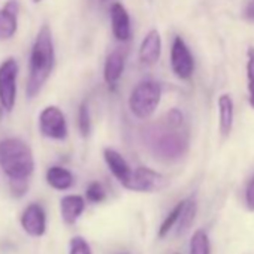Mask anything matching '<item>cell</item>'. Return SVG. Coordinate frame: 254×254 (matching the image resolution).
<instances>
[{
  "instance_id": "obj_1",
  "label": "cell",
  "mask_w": 254,
  "mask_h": 254,
  "mask_svg": "<svg viewBox=\"0 0 254 254\" xmlns=\"http://www.w3.org/2000/svg\"><path fill=\"white\" fill-rule=\"evenodd\" d=\"M147 139L153 151L165 159L181 157L189 147V133L184 115L180 109H171L162 123L147 132Z\"/></svg>"
},
{
  "instance_id": "obj_2",
  "label": "cell",
  "mask_w": 254,
  "mask_h": 254,
  "mask_svg": "<svg viewBox=\"0 0 254 254\" xmlns=\"http://www.w3.org/2000/svg\"><path fill=\"white\" fill-rule=\"evenodd\" d=\"M56 63V54H54V44H53V35L48 24H44L35 39L32 54H30V63H29V78H27V87L26 94L29 99H33L39 94L42 87L45 85L47 79L50 78Z\"/></svg>"
},
{
  "instance_id": "obj_3",
  "label": "cell",
  "mask_w": 254,
  "mask_h": 254,
  "mask_svg": "<svg viewBox=\"0 0 254 254\" xmlns=\"http://www.w3.org/2000/svg\"><path fill=\"white\" fill-rule=\"evenodd\" d=\"M0 168L9 180H29L35 171L30 147L18 138L0 141Z\"/></svg>"
},
{
  "instance_id": "obj_4",
  "label": "cell",
  "mask_w": 254,
  "mask_h": 254,
  "mask_svg": "<svg viewBox=\"0 0 254 254\" xmlns=\"http://www.w3.org/2000/svg\"><path fill=\"white\" fill-rule=\"evenodd\" d=\"M162 99V87L156 81L145 79L141 81L130 93L129 97V108L132 114L139 120L150 118L157 106L160 105Z\"/></svg>"
},
{
  "instance_id": "obj_5",
  "label": "cell",
  "mask_w": 254,
  "mask_h": 254,
  "mask_svg": "<svg viewBox=\"0 0 254 254\" xmlns=\"http://www.w3.org/2000/svg\"><path fill=\"white\" fill-rule=\"evenodd\" d=\"M18 64L15 59H6L0 64V103L6 111H12L17 97Z\"/></svg>"
},
{
  "instance_id": "obj_6",
  "label": "cell",
  "mask_w": 254,
  "mask_h": 254,
  "mask_svg": "<svg viewBox=\"0 0 254 254\" xmlns=\"http://www.w3.org/2000/svg\"><path fill=\"white\" fill-rule=\"evenodd\" d=\"M39 130L50 139L64 141L67 138V123L60 108L47 106L39 114Z\"/></svg>"
},
{
  "instance_id": "obj_7",
  "label": "cell",
  "mask_w": 254,
  "mask_h": 254,
  "mask_svg": "<svg viewBox=\"0 0 254 254\" xmlns=\"http://www.w3.org/2000/svg\"><path fill=\"white\" fill-rule=\"evenodd\" d=\"M171 67L177 78L189 81L194 72V59L181 36H177L171 48Z\"/></svg>"
},
{
  "instance_id": "obj_8",
  "label": "cell",
  "mask_w": 254,
  "mask_h": 254,
  "mask_svg": "<svg viewBox=\"0 0 254 254\" xmlns=\"http://www.w3.org/2000/svg\"><path fill=\"white\" fill-rule=\"evenodd\" d=\"M168 184V180L150 169V168H136L133 169V174L124 187L127 190H132V191H139V193H153V191H159L162 190L165 186Z\"/></svg>"
},
{
  "instance_id": "obj_9",
  "label": "cell",
  "mask_w": 254,
  "mask_h": 254,
  "mask_svg": "<svg viewBox=\"0 0 254 254\" xmlns=\"http://www.w3.org/2000/svg\"><path fill=\"white\" fill-rule=\"evenodd\" d=\"M21 226L27 235L35 238L42 236L47 230V217L44 208L38 203H30L21 215Z\"/></svg>"
},
{
  "instance_id": "obj_10",
  "label": "cell",
  "mask_w": 254,
  "mask_h": 254,
  "mask_svg": "<svg viewBox=\"0 0 254 254\" xmlns=\"http://www.w3.org/2000/svg\"><path fill=\"white\" fill-rule=\"evenodd\" d=\"M111 26H112V33L117 41H121V42L129 41L132 35L130 17L127 9L118 2L112 3L111 6Z\"/></svg>"
},
{
  "instance_id": "obj_11",
  "label": "cell",
  "mask_w": 254,
  "mask_h": 254,
  "mask_svg": "<svg viewBox=\"0 0 254 254\" xmlns=\"http://www.w3.org/2000/svg\"><path fill=\"white\" fill-rule=\"evenodd\" d=\"M103 159L109 168V171L112 172V175L120 181V184H123V187L129 183L132 174H133V169L129 166V163L126 162V159L117 153L115 150L112 148H105L103 151Z\"/></svg>"
},
{
  "instance_id": "obj_12",
  "label": "cell",
  "mask_w": 254,
  "mask_h": 254,
  "mask_svg": "<svg viewBox=\"0 0 254 254\" xmlns=\"http://www.w3.org/2000/svg\"><path fill=\"white\" fill-rule=\"evenodd\" d=\"M18 3L15 0L9 2L0 9V41L11 39L18 27Z\"/></svg>"
},
{
  "instance_id": "obj_13",
  "label": "cell",
  "mask_w": 254,
  "mask_h": 254,
  "mask_svg": "<svg viewBox=\"0 0 254 254\" xmlns=\"http://www.w3.org/2000/svg\"><path fill=\"white\" fill-rule=\"evenodd\" d=\"M160 54H162V38L160 33L156 29H153L145 35L139 47V60L141 63L151 66L159 62Z\"/></svg>"
},
{
  "instance_id": "obj_14",
  "label": "cell",
  "mask_w": 254,
  "mask_h": 254,
  "mask_svg": "<svg viewBox=\"0 0 254 254\" xmlns=\"http://www.w3.org/2000/svg\"><path fill=\"white\" fill-rule=\"evenodd\" d=\"M124 64H126V53L118 50H114L105 62V67H103V78L105 82L108 84V87H115V84L118 82V79L123 75L124 70Z\"/></svg>"
},
{
  "instance_id": "obj_15",
  "label": "cell",
  "mask_w": 254,
  "mask_h": 254,
  "mask_svg": "<svg viewBox=\"0 0 254 254\" xmlns=\"http://www.w3.org/2000/svg\"><path fill=\"white\" fill-rule=\"evenodd\" d=\"M84 208H85L84 197H81L78 194L64 196L60 202V212H62L63 221L66 224H73L84 212Z\"/></svg>"
},
{
  "instance_id": "obj_16",
  "label": "cell",
  "mask_w": 254,
  "mask_h": 254,
  "mask_svg": "<svg viewBox=\"0 0 254 254\" xmlns=\"http://www.w3.org/2000/svg\"><path fill=\"white\" fill-rule=\"evenodd\" d=\"M218 114H220V133L227 138L233 127L235 105L230 94H221L218 97Z\"/></svg>"
},
{
  "instance_id": "obj_17",
  "label": "cell",
  "mask_w": 254,
  "mask_h": 254,
  "mask_svg": "<svg viewBox=\"0 0 254 254\" xmlns=\"http://www.w3.org/2000/svg\"><path fill=\"white\" fill-rule=\"evenodd\" d=\"M47 183L56 190H67L73 186V175L62 166H53L47 172Z\"/></svg>"
},
{
  "instance_id": "obj_18",
  "label": "cell",
  "mask_w": 254,
  "mask_h": 254,
  "mask_svg": "<svg viewBox=\"0 0 254 254\" xmlns=\"http://www.w3.org/2000/svg\"><path fill=\"white\" fill-rule=\"evenodd\" d=\"M194 217H196V202L193 199L184 200V206H183L181 215H180L178 223H177V226H178L177 227V233L178 235H184L190 229Z\"/></svg>"
},
{
  "instance_id": "obj_19",
  "label": "cell",
  "mask_w": 254,
  "mask_h": 254,
  "mask_svg": "<svg viewBox=\"0 0 254 254\" xmlns=\"http://www.w3.org/2000/svg\"><path fill=\"white\" fill-rule=\"evenodd\" d=\"M190 254H211L209 238L203 230H196L190 241Z\"/></svg>"
},
{
  "instance_id": "obj_20",
  "label": "cell",
  "mask_w": 254,
  "mask_h": 254,
  "mask_svg": "<svg viewBox=\"0 0 254 254\" xmlns=\"http://www.w3.org/2000/svg\"><path fill=\"white\" fill-rule=\"evenodd\" d=\"M247 84L248 103L254 109V47H250L247 51Z\"/></svg>"
},
{
  "instance_id": "obj_21",
  "label": "cell",
  "mask_w": 254,
  "mask_h": 254,
  "mask_svg": "<svg viewBox=\"0 0 254 254\" xmlns=\"http://www.w3.org/2000/svg\"><path fill=\"white\" fill-rule=\"evenodd\" d=\"M183 206H184V200L180 202V203H177V206H175V208L169 212V215L165 218V221L162 223V226H160V229H159V236H160V238H165V236L171 232V229L178 223V218H180V215H181Z\"/></svg>"
},
{
  "instance_id": "obj_22",
  "label": "cell",
  "mask_w": 254,
  "mask_h": 254,
  "mask_svg": "<svg viewBox=\"0 0 254 254\" xmlns=\"http://www.w3.org/2000/svg\"><path fill=\"white\" fill-rule=\"evenodd\" d=\"M78 127L79 132L84 138H87L91 133V117H90V109L87 102H82L79 105V111H78Z\"/></svg>"
},
{
  "instance_id": "obj_23",
  "label": "cell",
  "mask_w": 254,
  "mask_h": 254,
  "mask_svg": "<svg viewBox=\"0 0 254 254\" xmlns=\"http://www.w3.org/2000/svg\"><path fill=\"white\" fill-rule=\"evenodd\" d=\"M85 196L90 202L93 203H99V202H103L106 199V191L103 189V186L97 181L91 183L88 187H87V191H85Z\"/></svg>"
},
{
  "instance_id": "obj_24",
  "label": "cell",
  "mask_w": 254,
  "mask_h": 254,
  "mask_svg": "<svg viewBox=\"0 0 254 254\" xmlns=\"http://www.w3.org/2000/svg\"><path fill=\"white\" fill-rule=\"evenodd\" d=\"M69 254H91V250L87 241L81 236H76L70 241V251Z\"/></svg>"
},
{
  "instance_id": "obj_25",
  "label": "cell",
  "mask_w": 254,
  "mask_h": 254,
  "mask_svg": "<svg viewBox=\"0 0 254 254\" xmlns=\"http://www.w3.org/2000/svg\"><path fill=\"white\" fill-rule=\"evenodd\" d=\"M27 180H9V189L15 197L24 196V193L27 191Z\"/></svg>"
},
{
  "instance_id": "obj_26",
  "label": "cell",
  "mask_w": 254,
  "mask_h": 254,
  "mask_svg": "<svg viewBox=\"0 0 254 254\" xmlns=\"http://www.w3.org/2000/svg\"><path fill=\"white\" fill-rule=\"evenodd\" d=\"M245 202L250 211H254V177L253 180L248 183L247 190H245Z\"/></svg>"
},
{
  "instance_id": "obj_27",
  "label": "cell",
  "mask_w": 254,
  "mask_h": 254,
  "mask_svg": "<svg viewBox=\"0 0 254 254\" xmlns=\"http://www.w3.org/2000/svg\"><path fill=\"white\" fill-rule=\"evenodd\" d=\"M244 15L248 21L254 23V0H248V3L244 9Z\"/></svg>"
},
{
  "instance_id": "obj_28",
  "label": "cell",
  "mask_w": 254,
  "mask_h": 254,
  "mask_svg": "<svg viewBox=\"0 0 254 254\" xmlns=\"http://www.w3.org/2000/svg\"><path fill=\"white\" fill-rule=\"evenodd\" d=\"M33 2H35V3H39V2H41V0H33Z\"/></svg>"
}]
</instances>
